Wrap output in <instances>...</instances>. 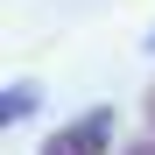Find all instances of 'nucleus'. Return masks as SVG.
<instances>
[{
  "label": "nucleus",
  "mask_w": 155,
  "mask_h": 155,
  "mask_svg": "<svg viewBox=\"0 0 155 155\" xmlns=\"http://www.w3.org/2000/svg\"><path fill=\"white\" fill-rule=\"evenodd\" d=\"M141 49H148V57H155V28H148V42H141Z\"/></svg>",
  "instance_id": "nucleus-5"
},
{
  "label": "nucleus",
  "mask_w": 155,
  "mask_h": 155,
  "mask_svg": "<svg viewBox=\"0 0 155 155\" xmlns=\"http://www.w3.org/2000/svg\"><path fill=\"white\" fill-rule=\"evenodd\" d=\"M141 113H148V127H155V85H148V99H141Z\"/></svg>",
  "instance_id": "nucleus-4"
},
{
  "label": "nucleus",
  "mask_w": 155,
  "mask_h": 155,
  "mask_svg": "<svg viewBox=\"0 0 155 155\" xmlns=\"http://www.w3.org/2000/svg\"><path fill=\"white\" fill-rule=\"evenodd\" d=\"M113 141H120V113L113 106H85L42 141V155H113Z\"/></svg>",
  "instance_id": "nucleus-1"
},
{
  "label": "nucleus",
  "mask_w": 155,
  "mask_h": 155,
  "mask_svg": "<svg viewBox=\"0 0 155 155\" xmlns=\"http://www.w3.org/2000/svg\"><path fill=\"white\" fill-rule=\"evenodd\" d=\"M28 113H35V92H28V85H21V92H7V106H0V120H7V127H21Z\"/></svg>",
  "instance_id": "nucleus-2"
},
{
  "label": "nucleus",
  "mask_w": 155,
  "mask_h": 155,
  "mask_svg": "<svg viewBox=\"0 0 155 155\" xmlns=\"http://www.w3.org/2000/svg\"><path fill=\"white\" fill-rule=\"evenodd\" d=\"M120 155H155V127H148V134H134V141H127Z\"/></svg>",
  "instance_id": "nucleus-3"
}]
</instances>
